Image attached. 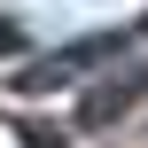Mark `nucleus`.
<instances>
[{
  "mask_svg": "<svg viewBox=\"0 0 148 148\" xmlns=\"http://www.w3.org/2000/svg\"><path fill=\"white\" fill-rule=\"evenodd\" d=\"M140 86H148V62H133V70H117L109 86H94V94H86V125H109V117H125V109L140 101Z\"/></svg>",
  "mask_w": 148,
  "mask_h": 148,
  "instance_id": "1",
  "label": "nucleus"
},
{
  "mask_svg": "<svg viewBox=\"0 0 148 148\" xmlns=\"http://www.w3.org/2000/svg\"><path fill=\"white\" fill-rule=\"evenodd\" d=\"M16 47H23V23H8V16H0V62H8Z\"/></svg>",
  "mask_w": 148,
  "mask_h": 148,
  "instance_id": "2",
  "label": "nucleus"
}]
</instances>
